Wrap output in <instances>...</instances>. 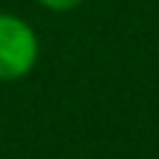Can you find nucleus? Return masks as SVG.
Masks as SVG:
<instances>
[{
  "mask_svg": "<svg viewBox=\"0 0 159 159\" xmlns=\"http://www.w3.org/2000/svg\"><path fill=\"white\" fill-rule=\"evenodd\" d=\"M37 64V37L32 27L11 13H0V80H21Z\"/></svg>",
  "mask_w": 159,
  "mask_h": 159,
  "instance_id": "obj_1",
  "label": "nucleus"
},
{
  "mask_svg": "<svg viewBox=\"0 0 159 159\" xmlns=\"http://www.w3.org/2000/svg\"><path fill=\"white\" fill-rule=\"evenodd\" d=\"M45 8H51V11H69V8L80 6L82 0H40Z\"/></svg>",
  "mask_w": 159,
  "mask_h": 159,
  "instance_id": "obj_2",
  "label": "nucleus"
}]
</instances>
